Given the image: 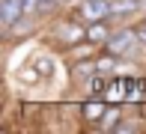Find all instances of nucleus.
I'll list each match as a JSON object with an SVG mask.
<instances>
[{"instance_id":"obj_1","label":"nucleus","mask_w":146,"mask_h":134,"mask_svg":"<svg viewBox=\"0 0 146 134\" xmlns=\"http://www.w3.org/2000/svg\"><path fill=\"white\" fill-rule=\"evenodd\" d=\"M104 48H108L110 54H116L119 60H122V57H131V54L140 48V36H137L134 27H122V30H113V33H110V39L104 42Z\"/></svg>"},{"instance_id":"obj_2","label":"nucleus","mask_w":146,"mask_h":134,"mask_svg":"<svg viewBox=\"0 0 146 134\" xmlns=\"http://www.w3.org/2000/svg\"><path fill=\"white\" fill-rule=\"evenodd\" d=\"M78 18L84 24L92 21H110V0H84L78 6Z\"/></svg>"},{"instance_id":"obj_3","label":"nucleus","mask_w":146,"mask_h":134,"mask_svg":"<svg viewBox=\"0 0 146 134\" xmlns=\"http://www.w3.org/2000/svg\"><path fill=\"white\" fill-rule=\"evenodd\" d=\"M54 39H57V45H78L81 39H87V27L78 21H60Z\"/></svg>"},{"instance_id":"obj_4","label":"nucleus","mask_w":146,"mask_h":134,"mask_svg":"<svg viewBox=\"0 0 146 134\" xmlns=\"http://www.w3.org/2000/svg\"><path fill=\"white\" fill-rule=\"evenodd\" d=\"M39 21H42V18H39V15H33V12H24V15L18 18V21L12 24V27H6V30H3V36H6V39L30 36V33H33V30H36V27H39Z\"/></svg>"},{"instance_id":"obj_5","label":"nucleus","mask_w":146,"mask_h":134,"mask_svg":"<svg viewBox=\"0 0 146 134\" xmlns=\"http://www.w3.org/2000/svg\"><path fill=\"white\" fill-rule=\"evenodd\" d=\"M24 12H27V0H0V24H3V30L12 27Z\"/></svg>"},{"instance_id":"obj_6","label":"nucleus","mask_w":146,"mask_h":134,"mask_svg":"<svg viewBox=\"0 0 146 134\" xmlns=\"http://www.w3.org/2000/svg\"><path fill=\"white\" fill-rule=\"evenodd\" d=\"M110 27H108V21H92V24H87V39L84 42H92V45H104L110 39Z\"/></svg>"},{"instance_id":"obj_7","label":"nucleus","mask_w":146,"mask_h":134,"mask_svg":"<svg viewBox=\"0 0 146 134\" xmlns=\"http://www.w3.org/2000/svg\"><path fill=\"white\" fill-rule=\"evenodd\" d=\"M143 9V0H110V18H125Z\"/></svg>"},{"instance_id":"obj_8","label":"nucleus","mask_w":146,"mask_h":134,"mask_svg":"<svg viewBox=\"0 0 146 134\" xmlns=\"http://www.w3.org/2000/svg\"><path fill=\"white\" fill-rule=\"evenodd\" d=\"M72 75H75L78 80L98 75V66H96V60H84V63H75V66H72Z\"/></svg>"},{"instance_id":"obj_9","label":"nucleus","mask_w":146,"mask_h":134,"mask_svg":"<svg viewBox=\"0 0 146 134\" xmlns=\"http://www.w3.org/2000/svg\"><path fill=\"white\" fill-rule=\"evenodd\" d=\"M116 54H110L108 51V57H96V66H98V75H110V72L116 69Z\"/></svg>"},{"instance_id":"obj_10","label":"nucleus","mask_w":146,"mask_h":134,"mask_svg":"<svg viewBox=\"0 0 146 134\" xmlns=\"http://www.w3.org/2000/svg\"><path fill=\"white\" fill-rule=\"evenodd\" d=\"M119 119H122V113H119L116 107H110V110H104V116L98 119V128H116Z\"/></svg>"},{"instance_id":"obj_11","label":"nucleus","mask_w":146,"mask_h":134,"mask_svg":"<svg viewBox=\"0 0 146 134\" xmlns=\"http://www.w3.org/2000/svg\"><path fill=\"white\" fill-rule=\"evenodd\" d=\"M113 131H116V134H131V131H140V125L131 122V119H119V125H116Z\"/></svg>"},{"instance_id":"obj_12","label":"nucleus","mask_w":146,"mask_h":134,"mask_svg":"<svg viewBox=\"0 0 146 134\" xmlns=\"http://www.w3.org/2000/svg\"><path fill=\"white\" fill-rule=\"evenodd\" d=\"M84 113H87V119H102V116H104V107H102V104H87V107H84Z\"/></svg>"},{"instance_id":"obj_13","label":"nucleus","mask_w":146,"mask_h":134,"mask_svg":"<svg viewBox=\"0 0 146 134\" xmlns=\"http://www.w3.org/2000/svg\"><path fill=\"white\" fill-rule=\"evenodd\" d=\"M134 30H137V36H140V45H146V18L134 27Z\"/></svg>"},{"instance_id":"obj_14","label":"nucleus","mask_w":146,"mask_h":134,"mask_svg":"<svg viewBox=\"0 0 146 134\" xmlns=\"http://www.w3.org/2000/svg\"><path fill=\"white\" fill-rule=\"evenodd\" d=\"M39 72H42V75H51V60H39Z\"/></svg>"},{"instance_id":"obj_15","label":"nucleus","mask_w":146,"mask_h":134,"mask_svg":"<svg viewBox=\"0 0 146 134\" xmlns=\"http://www.w3.org/2000/svg\"><path fill=\"white\" fill-rule=\"evenodd\" d=\"M36 3H39V0H27V12H33V9H36Z\"/></svg>"},{"instance_id":"obj_16","label":"nucleus","mask_w":146,"mask_h":134,"mask_svg":"<svg viewBox=\"0 0 146 134\" xmlns=\"http://www.w3.org/2000/svg\"><path fill=\"white\" fill-rule=\"evenodd\" d=\"M63 3H72V0H63Z\"/></svg>"}]
</instances>
